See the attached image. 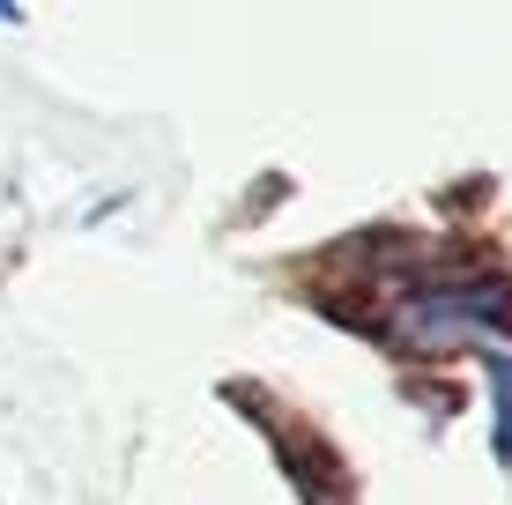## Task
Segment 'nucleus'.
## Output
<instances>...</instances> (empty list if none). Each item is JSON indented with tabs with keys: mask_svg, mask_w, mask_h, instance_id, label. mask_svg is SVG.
<instances>
[{
	"mask_svg": "<svg viewBox=\"0 0 512 505\" xmlns=\"http://www.w3.org/2000/svg\"><path fill=\"white\" fill-rule=\"evenodd\" d=\"M498 335H512V283L498 268L416 275V283H401L394 312H386V342L409 357H461Z\"/></svg>",
	"mask_w": 512,
	"mask_h": 505,
	"instance_id": "obj_1",
	"label": "nucleus"
},
{
	"mask_svg": "<svg viewBox=\"0 0 512 505\" xmlns=\"http://www.w3.org/2000/svg\"><path fill=\"white\" fill-rule=\"evenodd\" d=\"M490 394H498V454L512 461V357H498V379H490Z\"/></svg>",
	"mask_w": 512,
	"mask_h": 505,
	"instance_id": "obj_2",
	"label": "nucleus"
},
{
	"mask_svg": "<svg viewBox=\"0 0 512 505\" xmlns=\"http://www.w3.org/2000/svg\"><path fill=\"white\" fill-rule=\"evenodd\" d=\"M0 23H23V0H0Z\"/></svg>",
	"mask_w": 512,
	"mask_h": 505,
	"instance_id": "obj_3",
	"label": "nucleus"
}]
</instances>
